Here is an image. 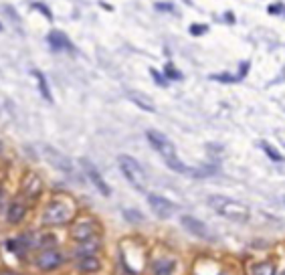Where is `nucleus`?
Instances as JSON below:
<instances>
[{
    "instance_id": "1",
    "label": "nucleus",
    "mask_w": 285,
    "mask_h": 275,
    "mask_svg": "<svg viewBox=\"0 0 285 275\" xmlns=\"http://www.w3.org/2000/svg\"><path fill=\"white\" fill-rule=\"evenodd\" d=\"M146 138H148L150 146L162 156V160L166 162V166L170 168V170L196 176V170H192V168H188L186 164L180 162V158H178V154H176V148H174V144H172L164 134H160V132H156V130H148V132H146Z\"/></svg>"
},
{
    "instance_id": "2",
    "label": "nucleus",
    "mask_w": 285,
    "mask_h": 275,
    "mask_svg": "<svg viewBox=\"0 0 285 275\" xmlns=\"http://www.w3.org/2000/svg\"><path fill=\"white\" fill-rule=\"evenodd\" d=\"M73 215H75L73 200L67 196H55L45 204V208H42L41 221L47 227H57V225L69 223L73 219Z\"/></svg>"
},
{
    "instance_id": "3",
    "label": "nucleus",
    "mask_w": 285,
    "mask_h": 275,
    "mask_svg": "<svg viewBox=\"0 0 285 275\" xmlns=\"http://www.w3.org/2000/svg\"><path fill=\"white\" fill-rule=\"evenodd\" d=\"M208 204L216 210L218 215H223L225 219H231V221H237V223H247L249 221V208L245 204L229 198V196L212 195V196H208Z\"/></svg>"
},
{
    "instance_id": "4",
    "label": "nucleus",
    "mask_w": 285,
    "mask_h": 275,
    "mask_svg": "<svg viewBox=\"0 0 285 275\" xmlns=\"http://www.w3.org/2000/svg\"><path fill=\"white\" fill-rule=\"evenodd\" d=\"M118 164H120V170L125 176V180L136 190H140V193H146L148 190V176L144 172V168L140 166V162L136 158L127 156V154H122L118 158Z\"/></svg>"
},
{
    "instance_id": "5",
    "label": "nucleus",
    "mask_w": 285,
    "mask_h": 275,
    "mask_svg": "<svg viewBox=\"0 0 285 275\" xmlns=\"http://www.w3.org/2000/svg\"><path fill=\"white\" fill-rule=\"evenodd\" d=\"M42 190H45V182L37 172H25L23 180H20V195L27 200H37Z\"/></svg>"
},
{
    "instance_id": "6",
    "label": "nucleus",
    "mask_w": 285,
    "mask_h": 275,
    "mask_svg": "<svg viewBox=\"0 0 285 275\" xmlns=\"http://www.w3.org/2000/svg\"><path fill=\"white\" fill-rule=\"evenodd\" d=\"M97 233H99V225L91 217H83V219H79L71 225V237L75 241L93 239V237H97Z\"/></svg>"
},
{
    "instance_id": "7",
    "label": "nucleus",
    "mask_w": 285,
    "mask_h": 275,
    "mask_svg": "<svg viewBox=\"0 0 285 275\" xmlns=\"http://www.w3.org/2000/svg\"><path fill=\"white\" fill-rule=\"evenodd\" d=\"M148 204L152 208V213H154L156 217H160V219H170L178 210V206L172 200H168L164 196H158V195H148Z\"/></svg>"
},
{
    "instance_id": "8",
    "label": "nucleus",
    "mask_w": 285,
    "mask_h": 275,
    "mask_svg": "<svg viewBox=\"0 0 285 275\" xmlns=\"http://www.w3.org/2000/svg\"><path fill=\"white\" fill-rule=\"evenodd\" d=\"M81 166H83V170H85V176L93 182V186L99 190L103 196H109V195H112V188H109V184L103 180V176L97 172V168H95L89 160H81Z\"/></svg>"
},
{
    "instance_id": "9",
    "label": "nucleus",
    "mask_w": 285,
    "mask_h": 275,
    "mask_svg": "<svg viewBox=\"0 0 285 275\" xmlns=\"http://www.w3.org/2000/svg\"><path fill=\"white\" fill-rule=\"evenodd\" d=\"M61 263H63V255L59 251H55V249H47L42 255H39V259H37V265L42 269V271H55L57 267H61Z\"/></svg>"
},
{
    "instance_id": "10",
    "label": "nucleus",
    "mask_w": 285,
    "mask_h": 275,
    "mask_svg": "<svg viewBox=\"0 0 285 275\" xmlns=\"http://www.w3.org/2000/svg\"><path fill=\"white\" fill-rule=\"evenodd\" d=\"M180 223H182V227H184L186 231H190L192 235H196V237H201V239H208V237H210L208 227H206L203 221H199V219H194V217H190V215H184V217L180 219Z\"/></svg>"
},
{
    "instance_id": "11",
    "label": "nucleus",
    "mask_w": 285,
    "mask_h": 275,
    "mask_svg": "<svg viewBox=\"0 0 285 275\" xmlns=\"http://www.w3.org/2000/svg\"><path fill=\"white\" fill-rule=\"evenodd\" d=\"M47 40H49V45H51L53 51H69V53L75 51V47L69 40V37L65 35V33H61V31H51L49 37H47Z\"/></svg>"
},
{
    "instance_id": "12",
    "label": "nucleus",
    "mask_w": 285,
    "mask_h": 275,
    "mask_svg": "<svg viewBox=\"0 0 285 275\" xmlns=\"http://www.w3.org/2000/svg\"><path fill=\"white\" fill-rule=\"evenodd\" d=\"M27 202L25 200H12L6 208V221L10 225H18V223H23L25 217H27Z\"/></svg>"
},
{
    "instance_id": "13",
    "label": "nucleus",
    "mask_w": 285,
    "mask_h": 275,
    "mask_svg": "<svg viewBox=\"0 0 285 275\" xmlns=\"http://www.w3.org/2000/svg\"><path fill=\"white\" fill-rule=\"evenodd\" d=\"M101 249V241L97 237L93 239H85V241H77V247H75V255L81 259V257H93L95 253Z\"/></svg>"
},
{
    "instance_id": "14",
    "label": "nucleus",
    "mask_w": 285,
    "mask_h": 275,
    "mask_svg": "<svg viewBox=\"0 0 285 275\" xmlns=\"http://www.w3.org/2000/svg\"><path fill=\"white\" fill-rule=\"evenodd\" d=\"M42 152H45V156H47V160L55 166V168H59V170H63V172H71L73 170V166H71V162L65 158L61 152H57L55 148H42Z\"/></svg>"
},
{
    "instance_id": "15",
    "label": "nucleus",
    "mask_w": 285,
    "mask_h": 275,
    "mask_svg": "<svg viewBox=\"0 0 285 275\" xmlns=\"http://www.w3.org/2000/svg\"><path fill=\"white\" fill-rule=\"evenodd\" d=\"M75 269H77V273H97L99 269H101V261L93 255V257H81L77 263H75Z\"/></svg>"
},
{
    "instance_id": "16",
    "label": "nucleus",
    "mask_w": 285,
    "mask_h": 275,
    "mask_svg": "<svg viewBox=\"0 0 285 275\" xmlns=\"http://www.w3.org/2000/svg\"><path fill=\"white\" fill-rule=\"evenodd\" d=\"M129 95V99L134 101L138 108H142L144 112H156V108H154V103L150 101V97H146L144 93H140V91H129L127 93Z\"/></svg>"
},
{
    "instance_id": "17",
    "label": "nucleus",
    "mask_w": 285,
    "mask_h": 275,
    "mask_svg": "<svg viewBox=\"0 0 285 275\" xmlns=\"http://www.w3.org/2000/svg\"><path fill=\"white\" fill-rule=\"evenodd\" d=\"M152 271H154V275H172L174 261L172 259H158L154 263V267H152Z\"/></svg>"
},
{
    "instance_id": "18",
    "label": "nucleus",
    "mask_w": 285,
    "mask_h": 275,
    "mask_svg": "<svg viewBox=\"0 0 285 275\" xmlns=\"http://www.w3.org/2000/svg\"><path fill=\"white\" fill-rule=\"evenodd\" d=\"M35 77H37V81H39V89H41V95L45 97L47 101H53V95H51V89H49V85H47V77L42 75L41 71H35Z\"/></svg>"
},
{
    "instance_id": "19",
    "label": "nucleus",
    "mask_w": 285,
    "mask_h": 275,
    "mask_svg": "<svg viewBox=\"0 0 285 275\" xmlns=\"http://www.w3.org/2000/svg\"><path fill=\"white\" fill-rule=\"evenodd\" d=\"M261 150L265 152V154H267V156H269L273 162H283V160H285V158H283V156H281V154L275 150V148H273L269 142H261Z\"/></svg>"
},
{
    "instance_id": "20",
    "label": "nucleus",
    "mask_w": 285,
    "mask_h": 275,
    "mask_svg": "<svg viewBox=\"0 0 285 275\" xmlns=\"http://www.w3.org/2000/svg\"><path fill=\"white\" fill-rule=\"evenodd\" d=\"M164 77H168L172 81H178V79H182V73L174 67L172 63H166V65H164Z\"/></svg>"
},
{
    "instance_id": "21",
    "label": "nucleus",
    "mask_w": 285,
    "mask_h": 275,
    "mask_svg": "<svg viewBox=\"0 0 285 275\" xmlns=\"http://www.w3.org/2000/svg\"><path fill=\"white\" fill-rule=\"evenodd\" d=\"M255 275H273V265L271 263H261L255 267Z\"/></svg>"
},
{
    "instance_id": "22",
    "label": "nucleus",
    "mask_w": 285,
    "mask_h": 275,
    "mask_svg": "<svg viewBox=\"0 0 285 275\" xmlns=\"http://www.w3.org/2000/svg\"><path fill=\"white\" fill-rule=\"evenodd\" d=\"M33 8H35V10H39L41 14H45V18H47V20H53V12H51V10H49L45 4H42V2H35V4H33Z\"/></svg>"
},
{
    "instance_id": "23",
    "label": "nucleus",
    "mask_w": 285,
    "mask_h": 275,
    "mask_svg": "<svg viewBox=\"0 0 285 275\" xmlns=\"http://www.w3.org/2000/svg\"><path fill=\"white\" fill-rule=\"evenodd\" d=\"M123 217L127 221H134V223H142L144 221V217L138 213V210H123Z\"/></svg>"
},
{
    "instance_id": "24",
    "label": "nucleus",
    "mask_w": 285,
    "mask_h": 275,
    "mask_svg": "<svg viewBox=\"0 0 285 275\" xmlns=\"http://www.w3.org/2000/svg\"><path fill=\"white\" fill-rule=\"evenodd\" d=\"M206 33H208L206 25H190V35H194V37H201V35H206Z\"/></svg>"
},
{
    "instance_id": "25",
    "label": "nucleus",
    "mask_w": 285,
    "mask_h": 275,
    "mask_svg": "<svg viewBox=\"0 0 285 275\" xmlns=\"http://www.w3.org/2000/svg\"><path fill=\"white\" fill-rule=\"evenodd\" d=\"M212 79L216 81H225V83H235V81H241L239 75H212Z\"/></svg>"
},
{
    "instance_id": "26",
    "label": "nucleus",
    "mask_w": 285,
    "mask_h": 275,
    "mask_svg": "<svg viewBox=\"0 0 285 275\" xmlns=\"http://www.w3.org/2000/svg\"><path fill=\"white\" fill-rule=\"evenodd\" d=\"M269 14H285V6L281 4V2H277V4H269Z\"/></svg>"
},
{
    "instance_id": "27",
    "label": "nucleus",
    "mask_w": 285,
    "mask_h": 275,
    "mask_svg": "<svg viewBox=\"0 0 285 275\" xmlns=\"http://www.w3.org/2000/svg\"><path fill=\"white\" fill-rule=\"evenodd\" d=\"M152 77H154V81L158 83V85H168V83H166L168 79H166V77H162V75H160L156 69H152Z\"/></svg>"
},
{
    "instance_id": "28",
    "label": "nucleus",
    "mask_w": 285,
    "mask_h": 275,
    "mask_svg": "<svg viewBox=\"0 0 285 275\" xmlns=\"http://www.w3.org/2000/svg\"><path fill=\"white\" fill-rule=\"evenodd\" d=\"M158 10H172V4H156Z\"/></svg>"
},
{
    "instance_id": "29",
    "label": "nucleus",
    "mask_w": 285,
    "mask_h": 275,
    "mask_svg": "<svg viewBox=\"0 0 285 275\" xmlns=\"http://www.w3.org/2000/svg\"><path fill=\"white\" fill-rule=\"evenodd\" d=\"M225 16H227V20H229V23H235V14H233V12H227Z\"/></svg>"
},
{
    "instance_id": "30",
    "label": "nucleus",
    "mask_w": 285,
    "mask_h": 275,
    "mask_svg": "<svg viewBox=\"0 0 285 275\" xmlns=\"http://www.w3.org/2000/svg\"><path fill=\"white\" fill-rule=\"evenodd\" d=\"M2 198H4V188H2V184H0V204H2Z\"/></svg>"
},
{
    "instance_id": "31",
    "label": "nucleus",
    "mask_w": 285,
    "mask_h": 275,
    "mask_svg": "<svg viewBox=\"0 0 285 275\" xmlns=\"http://www.w3.org/2000/svg\"><path fill=\"white\" fill-rule=\"evenodd\" d=\"M0 31H2V25H0Z\"/></svg>"
}]
</instances>
